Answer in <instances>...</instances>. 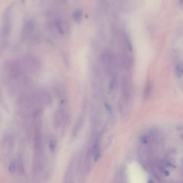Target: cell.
I'll return each mask as SVG.
<instances>
[{
  "label": "cell",
  "mask_w": 183,
  "mask_h": 183,
  "mask_svg": "<svg viewBox=\"0 0 183 183\" xmlns=\"http://www.w3.org/2000/svg\"><path fill=\"white\" fill-rule=\"evenodd\" d=\"M11 26V8L9 7L4 13L0 26V54L4 52L7 47Z\"/></svg>",
  "instance_id": "1"
},
{
  "label": "cell",
  "mask_w": 183,
  "mask_h": 183,
  "mask_svg": "<svg viewBox=\"0 0 183 183\" xmlns=\"http://www.w3.org/2000/svg\"><path fill=\"white\" fill-rule=\"evenodd\" d=\"M25 73H36L41 67L39 59L33 55H27L20 60Z\"/></svg>",
  "instance_id": "2"
},
{
  "label": "cell",
  "mask_w": 183,
  "mask_h": 183,
  "mask_svg": "<svg viewBox=\"0 0 183 183\" xmlns=\"http://www.w3.org/2000/svg\"><path fill=\"white\" fill-rule=\"evenodd\" d=\"M46 165V159L43 150H34L32 162V176L37 179L43 172Z\"/></svg>",
  "instance_id": "3"
},
{
  "label": "cell",
  "mask_w": 183,
  "mask_h": 183,
  "mask_svg": "<svg viewBox=\"0 0 183 183\" xmlns=\"http://www.w3.org/2000/svg\"><path fill=\"white\" fill-rule=\"evenodd\" d=\"M35 25L34 22L32 20H28L24 24L21 32V38L22 40L27 39L32 34L35 29Z\"/></svg>",
  "instance_id": "4"
},
{
  "label": "cell",
  "mask_w": 183,
  "mask_h": 183,
  "mask_svg": "<svg viewBox=\"0 0 183 183\" xmlns=\"http://www.w3.org/2000/svg\"><path fill=\"white\" fill-rule=\"evenodd\" d=\"M38 91L43 107H48L52 103V98L50 93L45 90H39Z\"/></svg>",
  "instance_id": "5"
},
{
  "label": "cell",
  "mask_w": 183,
  "mask_h": 183,
  "mask_svg": "<svg viewBox=\"0 0 183 183\" xmlns=\"http://www.w3.org/2000/svg\"><path fill=\"white\" fill-rule=\"evenodd\" d=\"M55 25L56 27L57 31L61 34H63L66 33L68 31L69 25L66 21L61 20H56L55 23Z\"/></svg>",
  "instance_id": "6"
},
{
  "label": "cell",
  "mask_w": 183,
  "mask_h": 183,
  "mask_svg": "<svg viewBox=\"0 0 183 183\" xmlns=\"http://www.w3.org/2000/svg\"><path fill=\"white\" fill-rule=\"evenodd\" d=\"M14 144L13 137L10 135H7L4 137L3 140V146L4 149L8 151L12 149Z\"/></svg>",
  "instance_id": "7"
},
{
  "label": "cell",
  "mask_w": 183,
  "mask_h": 183,
  "mask_svg": "<svg viewBox=\"0 0 183 183\" xmlns=\"http://www.w3.org/2000/svg\"><path fill=\"white\" fill-rule=\"evenodd\" d=\"M16 169H17V170L18 171L19 173L21 175H25V167L24 165L23 162L20 158L17 160V162L16 164Z\"/></svg>",
  "instance_id": "8"
},
{
  "label": "cell",
  "mask_w": 183,
  "mask_h": 183,
  "mask_svg": "<svg viewBox=\"0 0 183 183\" xmlns=\"http://www.w3.org/2000/svg\"><path fill=\"white\" fill-rule=\"evenodd\" d=\"M82 11L81 10H75L73 13V18L76 22H80L82 18Z\"/></svg>",
  "instance_id": "9"
},
{
  "label": "cell",
  "mask_w": 183,
  "mask_h": 183,
  "mask_svg": "<svg viewBox=\"0 0 183 183\" xmlns=\"http://www.w3.org/2000/svg\"><path fill=\"white\" fill-rule=\"evenodd\" d=\"M152 90V86L151 84L148 82L146 86L144 88V92H143V97L144 98H148L150 96V94Z\"/></svg>",
  "instance_id": "10"
},
{
  "label": "cell",
  "mask_w": 183,
  "mask_h": 183,
  "mask_svg": "<svg viewBox=\"0 0 183 183\" xmlns=\"http://www.w3.org/2000/svg\"><path fill=\"white\" fill-rule=\"evenodd\" d=\"M124 38H125V42L127 48L130 52H132L133 50V45L131 42V40L130 39L129 37L127 34H124Z\"/></svg>",
  "instance_id": "11"
},
{
  "label": "cell",
  "mask_w": 183,
  "mask_h": 183,
  "mask_svg": "<svg viewBox=\"0 0 183 183\" xmlns=\"http://www.w3.org/2000/svg\"><path fill=\"white\" fill-rule=\"evenodd\" d=\"M82 123V117H81L74 128L73 131V137H76L77 133L80 130V127H81Z\"/></svg>",
  "instance_id": "12"
},
{
  "label": "cell",
  "mask_w": 183,
  "mask_h": 183,
  "mask_svg": "<svg viewBox=\"0 0 183 183\" xmlns=\"http://www.w3.org/2000/svg\"><path fill=\"white\" fill-rule=\"evenodd\" d=\"M176 70L177 76L178 77L181 78L183 76V66L181 62H178L176 66Z\"/></svg>",
  "instance_id": "13"
},
{
  "label": "cell",
  "mask_w": 183,
  "mask_h": 183,
  "mask_svg": "<svg viewBox=\"0 0 183 183\" xmlns=\"http://www.w3.org/2000/svg\"><path fill=\"white\" fill-rule=\"evenodd\" d=\"M56 145H57V142L55 139H52L50 140V143H49V149H50V152L51 153H53L55 152Z\"/></svg>",
  "instance_id": "14"
},
{
  "label": "cell",
  "mask_w": 183,
  "mask_h": 183,
  "mask_svg": "<svg viewBox=\"0 0 183 183\" xmlns=\"http://www.w3.org/2000/svg\"><path fill=\"white\" fill-rule=\"evenodd\" d=\"M16 169V163H13L10 164V165L8 168V170L10 172V173H14Z\"/></svg>",
  "instance_id": "15"
},
{
  "label": "cell",
  "mask_w": 183,
  "mask_h": 183,
  "mask_svg": "<svg viewBox=\"0 0 183 183\" xmlns=\"http://www.w3.org/2000/svg\"><path fill=\"white\" fill-rule=\"evenodd\" d=\"M115 86V79L114 78H112L110 83V89L111 90H113Z\"/></svg>",
  "instance_id": "16"
},
{
  "label": "cell",
  "mask_w": 183,
  "mask_h": 183,
  "mask_svg": "<svg viewBox=\"0 0 183 183\" xmlns=\"http://www.w3.org/2000/svg\"><path fill=\"white\" fill-rule=\"evenodd\" d=\"M95 156H94V161L95 162H96L97 161H98V160L99 159V158L100 156V151L98 150L97 151H96L95 153Z\"/></svg>",
  "instance_id": "17"
},
{
  "label": "cell",
  "mask_w": 183,
  "mask_h": 183,
  "mask_svg": "<svg viewBox=\"0 0 183 183\" xmlns=\"http://www.w3.org/2000/svg\"><path fill=\"white\" fill-rule=\"evenodd\" d=\"M141 141L143 142V143H146L147 142V141H148V139H147V137H144L142 138V139H141Z\"/></svg>",
  "instance_id": "18"
},
{
  "label": "cell",
  "mask_w": 183,
  "mask_h": 183,
  "mask_svg": "<svg viewBox=\"0 0 183 183\" xmlns=\"http://www.w3.org/2000/svg\"><path fill=\"white\" fill-rule=\"evenodd\" d=\"M178 2H179V4L181 6H183V0H178Z\"/></svg>",
  "instance_id": "19"
}]
</instances>
